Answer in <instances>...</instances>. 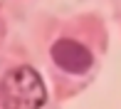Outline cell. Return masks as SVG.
<instances>
[{"label":"cell","instance_id":"cell-1","mask_svg":"<svg viewBox=\"0 0 121 109\" xmlns=\"http://www.w3.org/2000/svg\"><path fill=\"white\" fill-rule=\"evenodd\" d=\"M45 102V79L30 64H17L3 74L0 79V107L3 109H42Z\"/></svg>","mask_w":121,"mask_h":109},{"label":"cell","instance_id":"cell-2","mask_svg":"<svg viewBox=\"0 0 121 109\" xmlns=\"http://www.w3.org/2000/svg\"><path fill=\"white\" fill-rule=\"evenodd\" d=\"M49 54H52V62L59 69H64L67 74H84L94 64V54L89 47L77 40H69V37L57 40L49 47Z\"/></svg>","mask_w":121,"mask_h":109}]
</instances>
